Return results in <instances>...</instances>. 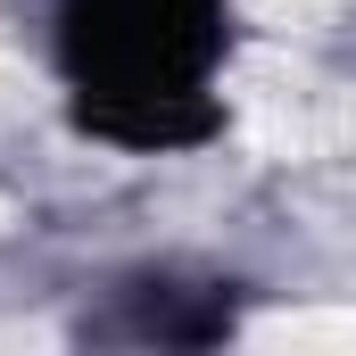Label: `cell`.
Segmentation results:
<instances>
[{
    "instance_id": "obj_2",
    "label": "cell",
    "mask_w": 356,
    "mask_h": 356,
    "mask_svg": "<svg viewBox=\"0 0 356 356\" xmlns=\"http://www.w3.org/2000/svg\"><path fill=\"white\" fill-rule=\"evenodd\" d=\"M315 8H323V0H241V17H249V25H266V33H307V25H315Z\"/></svg>"
},
{
    "instance_id": "obj_1",
    "label": "cell",
    "mask_w": 356,
    "mask_h": 356,
    "mask_svg": "<svg viewBox=\"0 0 356 356\" xmlns=\"http://www.w3.org/2000/svg\"><path fill=\"white\" fill-rule=\"evenodd\" d=\"M257 348H356V307H290L249 323Z\"/></svg>"
}]
</instances>
